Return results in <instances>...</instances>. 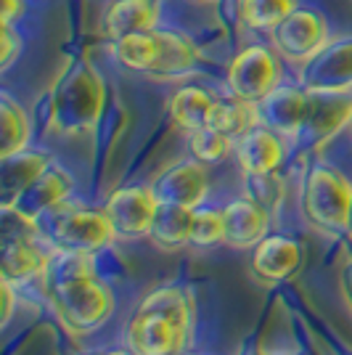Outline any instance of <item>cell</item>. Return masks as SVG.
I'll return each instance as SVG.
<instances>
[{
    "mask_svg": "<svg viewBox=\"0 0 352 355\" xmlns=\"http://www.w3.org/2000/svg\"><path fill=\"white\" fill-rule=\"evenodd\" d=\"M305 215L323 231H347L352 209V186L328 167H313L302 199Z\"/></svg>",
    "mask_w": 352,
    "mask_h": 355,
    "instance_id": "3957f363",
    "label": "cell"
},
{
    "mask_svg": "<svg viewBox=\"0 0 352 355\" xmlns=\"http://www.w3.org/2000/svg\"><path fill=\"white\" fill-rule=\"evenodd\" d=\"M114 228L106 218V212L74 209L64 212L53 223V241L59 250L74 252H98L114 241Z\"/></svg>",
    "mask_w": 352,
    "mask_h": 355,
    "instance_id": "8992f818",
    "label": "cell"
},
{
    "mask_svg": "<svg viewBox=\"0 0 352 355\" xmlns=\"http://www.w3.org/2000/svg\"><path fill=\"white\" fill-rule=\"evenodd\" d=\"M222 225H225V244L236 250L257 247L267 231V212L254 199H236L222 209Z\"/></svg>",
    "mask_w": 352,
    "mask_h": 355,
    "instance_id": "9c48e42d",
    "label": "cell"
},
{
    "mask_svg": "<svg viewBox=\"0 0 352 355\" xmlns=\"http://www.w3.org/2000/svg\"><path fill=\"white\" fill-rule=\"evenodd\" d=\"M267 119L276 130H283V133H294L299 130L305 122H308L310 114V104L305 101V96L294 93V90H279L270 101H267Z\"/></svg>",
    "mask_w": 352,
    "mask_h": 355,
    "instance_id": "ffe728a7",
    "label": "cell"
},
{
    "mask_svg": "<svg viewBox=\"0 0 352 355\" xmlns=\"http://www.w3.org/2000/svg\"><path fill=\"white\" fill-rule=\"evenodd\" d=\"M350 119H352V117H350Z\"/></svg>",
    "mask_w": 352,
    "mask_h": 355,
    "instance_id": "836d02e7",
    "label": "cell"
},
{
    "mask_svg": "<svg viewBox=\"0 0 352 355\" xmlns=\"http://www.w3.org/2000/svg\"><path fill=\"white\" fill-rule=\"evenodd\" d=\"M225 239V225H222V209H193L191 225V244L193 247H212Z\"/></svg>",
    "mask_w": 352,
    "mask_h": 355,
    "instance_id": "484cf974",
    "label": "cell"
},
{
    "mask_svg": "<svg viewBox=\"0 0 352 355\" xmlns=\"http://www.w3.org/2000/svg\"><path fill=\"white\" fill-rule=\"evenodd\" d=\"M157 40H159V56L154 64L157 74H183L196 64V51L186 37L175 32H157Z\"/></svg>",
    "mask_w": 352,
    "mask_h": 355,
    "instance_id": "44dd1931",
    "label": "cell"
},
{
    "mask_svg": "<svg viewBox=\"0 0 352 355\" xmlns=\"http://www.w3.org/2000/svg\"><path fill=\"white\" fill-rule=\"evenodd\" d=\"M191 225H193V209L180 207V205H157L154 220L148 239L161 247V250H180L191 244Z\"/></svg>",
    "mask_w": 352,
    "mask_h": 355,
    "instance_id": "9a60e30c",
    "label": "cell"
},
{
    "mask_svg": "<svg viewBox=\"0 0 352 355\" xmlns=\"http://www.w3.org/2000/svg\"><path fill=\"white\" fill-rule=\"evenodd\" d=\"M294 8V0H241L244 21L254 30H276Z\"/></svg>",
    "mask_w": 352,
    "mask_h": 355,
    "instance_id": "603a6c76",
    "label": "cell"
},
{
    "mask_svg": "<svg viewBox=\"0 0 352 355\" xmlns=\"http://www.w3.org/2000/svg\"><path fill=\"white\" fill-rule=\"evenodd\" d=\"M112 355H127V353H112ZM130 355H135V353H130Z\"/></svg>",
    "mask_w": 352,
    "mask_h": 355,
    "instance_id": "1f68e13d",
    "label": "cell"
},
{
    "mask_svg": "<svg viewBox=\"0 0 352 355\" xmlns=\"http://www.w3.org/2000/svg\"><path fill=\"white\" fill-rule=\"evenodd\" d=\"M0 125H3V157H11L24 151L27 141H30V122L27 114L21 112V106H16L8 96L0 98Z\"/></svg>",
    "mask_w": 352,
    "mask_h": 355,
    "instance_id": "7402d4cb",
    "label": "cell"
},
{
    "mask_svg": "<svg viewBox=\"0 0 352 355\" xmlns=\"http://www.w3.org/2000/svg\"><path fill=\"white\" fill-rule=\"evenodd\" d=\"M228 83L236 98L257 104L267 98L279 85V61L273 59L270 51L252 45L234 59L228 69Z\"/></svg>",
    "mask_w": 352,
    "mask_h": 355,
    "instance_id": "277c9868",
    "label": "cell"
},
{
    "mask_svg": "<svg viewBox=\"0 0 352 355\" xmlns=\"http://www.w3.org/2000/svg\"><path fill=\"white\" fill-rule=\"evenodd\" d=\"M215 101H218V98H212L206 90L188 85V88H180L175 96H173V101H170V114L175 119V125H180L183 130L193 133V130L209 125Z\"/></svg>",
    "mask_w": 352,
    "mask_h": 355,
    "instance_id": "e0dca14e",
    "label": "cell"
},
{
    "mask_svg": "<svg viewBox=\"0 0 352 355\" xmlns=\"http://www.w3.org/2000/svg\"><path fill=\"white\" fill-rule=\"evenodd\" d=\"M157 196L151 189H119L106 202V218L114 228V236L125 241L148 236L157 212Z\"/></svg>",
    "mask_w": 352,
    "mask_h": 355,
    "instance_id": "5b68a950",
    "label": "cell"
},
{
    "mask_svg": "<svg viewBox=\"0 0 352 355\" xmlns=\"http://www.w3.org/2000/svg\"><path fill=\"white\" fill-rule=\"evenodd\" d=\"M347 231H350V236H352V209H350V223H347Z\"/></svg>",
    "mask_w": 352,
    "mask_h": 355,
    "instance_id": "4dcf8cb0",
    "label": "cell"
},
{
    "mask_svg": "<svg viewBox=\"0 0 352 355\" xmlns=\"http://www.w3.org/2000/svg\"><path fill=\"white\" fill-rule=\"evenodd\" d=\"M45 276L51 279V284L69 282V279H80V276H93V252L56 250V254H51Z\"/></svg>",
    "mask_w": 352,
    "mask_h": 355,
    "instance_id": "cb8c5ba5",
    "label": "cell"
},
{
    "mask_svg": "<svg viewBox=\"0 0 352 355\" xmlns=\"http://www.w3.org/2000/svg\"><path fill=\"white\" fill-rule=\"evenodd\" d=\"M51 297L61 321L72 331H93L114 311L112 289L96 276H80L69 282L51 284Z\"/></svg>",
    "mask_w": 352,
    "mask_h": 355,
    "instance_id": "7a4b0ae2",
    "label": "cell"
},
{
    "mask_svg": "<svg viewBox=\"0 0 352 355\" xmlns=\"http://www.w3.org/2000/svg\"><path fill=\"white\" fill-rule=\"evenodd\" d=\"M234 146V138L231 135L220 133L218 128H199L191 133V151L199 162H220L228 157V151Z\"/></svg>",
    "mask_w": 352,
    "mask_h": 355,
    "instance_id": "d4e9b609",
    "label": "cell"
},
{
    "mask_svg": "<svg viewBox=\"0 0 352 355\" xmlns=\"http://www.w3.org/2000/svg\"><path fill=\"white\" fill-rule=\"evenodd\" d=\"M236 157L247 175H267L281 164L283 148L273 130L254 125L249 133L236 141Z\"/></svg>",
    "mask_w": 352,
    "mask_h": 355,
    "instance_id": "7c38bea8",
    "label": "cell"
},
{
    "mask_svg": "<svg viewBox=\"0 0 352 355\" xmlns=\"http://www.w3.org/2000/svg\"><path fill=\"white\" fill-rule=\"evenodd\" d=\"M48 170V157L40 151H19L3 157V209L16 207L19 196Z\"/></svg>",
    "mask_w": 352,
    "mask_h": 355,
    "instance_id": "5bb4252c",
    "label": "cell"
},
{
    "mask_svg": "<svg viewBox=\"0 0 352 355\" xmlns=\"http://www.w3.org/2000/svg\"><path fill=\"white\" fill-rule=\"evenodd\" d=\"M151 191L157 202L164 205H180V207L196 209L206 196V173L199 162H180L170 170H164Z\"/></svg>",
    "mask_w": 352,
    "mask_h": 355,
    "instance_id": "ba28073f",
    "label": "cell"
},
{
    "mask_svg": "<svg viewBox=\"0 0 352 355\" xmlns=\"http://www.w3.org/2000/svg\"><path fill=\"white\" fill-rule=\"evenodd\" d=\"M244 355H257V353H244Z\"/></svg>",
    "mask_w": 352,
    "mask_h": 355,
    "instance_id": "d6a6232c",
    "label": "cell"
},
{
    "mask_svg": "<svg viewBox=\"0 0 352 355\" xmlns=\"http://www.w3.org/2000/svg\"><path fill=\"white\" fill-rule=\"evenodd\" d=\"M11 286L14 284L3 279V324H8L11 321V313H14V289Z\"/></svg>",
    "mask_w": 352,
    "mask_h": 355,
    "instance_id": "83f0119b",
    "label": "cell"
},
{
    "mask_svg": "<svg viewBox=\"0 0 352 355\" xmlns=\"http://www.w3.org/2000/svg\"><path fill=\"white\" fill-rule=\"evenodd\" d=\"M191 329V308L175 286L157 289L141 302L127 324L125 340L135 355H177L186 347Z\"/></svg>",
    "mask_w": 352,
    "mask_h": 355,
    "instance_id": "6da1fadb",
    "label": "cell"
},
{
    "mask_svg": "<svg viewBox=\"0 0 352 355\" xmlns=\"http://www.w3.org/2000/svg\"><path fill=\"white\" fill-rule=\"evenodd\" d=\"M344 297H347V302L352 305V263L344 270Z\"/></svg>",
    "mask_w": 352,
    "mask_h": 355,
    "instance_id": "f546056e",
    "label": "cell"
},
{
    "mask_svg": "<svg viewBox=\"0 0 352 355\" xmlns=\"http://www.w3.org/2000/svg\"><path fill=\"white\" fill-rule=\"evenodd\" d=\"M21 11H24V3L21 0H3V21L6 24H11Z\"/></svg>",
    "mask_w": 352,
    "mask_h": 355,
    "instance_id": "f1b7e54d",
    "label": "cell"
},
{
    "mask_svg": "<svg viewBox=\"0 0 352 355\" xmlns=\"http://www.w3.org/2000/svg\"><path fill=\"white\" fill-rule=\"evenodd\" d=\"M0 48H3V53H0V61H3V67H11V61H14L16 51L21 48V43H19V37H16V32L11 30V24H6V21H3V35H0Z\"/></svg>",
    "mask_w": 352,
    "mask_h": 355,
    "instance_id": "4316f807",
    "label": "cell"
},
{
    "mask_svg": "<svg viewBox=\"0 0 352 355\" xmlns=\"http://www.w3.org/2000/svg\"><path fill=\"white\" fill-rule=\"evenodd\" d=\"M159 8L154 0H117L106 11V32L117 40L130 32H151L157 24Z\"/></svg>",
    "mask_w": 352,
    "mask_h": 355,
    "instance_id": "2e32d148",
    "label": "cell"
},
{
    "mask_svg": "<svg viewBox=\"0 0 352 355\" xmlns=\"http://www.w3.org/2000/svg\"><path fill=\"white\" fill-rule=\"evenodd\" d=\"M302 266V250L289 236H265L254 250V273L263 282H289Z\"/></svg>",
    "mask_w": 352,
    "mask_h": 355,
    "instance_id": "30bf717a",
    "label": "cell"
},
{
    "mask_svg": "<svg viewBox=\"0 0 352 355\" xmlns=\"http://www.w3.org/2000/svg\"><path fill=\"white\" fill-rule=\"evenodd\" d=\"M114 56L119 64L138 72H154V64L159 56V40L157 32H130L114 40Z\"/></svg>",
    "mask_w": 352,
    "mask_h": 355,
    "instance_id": "ac0fdd59",
    "label": "cell"
},
{
    "mask_svg": "<svg viewBox=\"0 0 352 355\" xmlns=\"http://www.w3.org/2000/svg\"><path fill=\"white\" fill-rule=\"evenodd\" d=\"M273 43L279 53L289 61H305L318 53L326 43V21L315 11L294 8L292 14L273 30Z\"/></svg>",
    "mask_w": 352,
    "mask_h": 355,
    "instance_id": "52a82bcc",
    "label": "cell"
},
{
    "mask_svg": "<svg viewBox=\"0 0 352 355\" xmlns=\"http://www.w3.org/2000/svg\"><path fill=\"white\" fill-rule=\"evenodd\" d=\"M69 191H72V178H69V173H64L59 167H48L43 175L37 178L30 189L19 196L16 209L24 212L32 220H37L43 212L59 207L61 202L69 196Z\"/></svg>",
    "mask_w": 352,
    "mask_h": 355,
    "instance_id": "4fadbf2b",
    "label": "cell"
},
{
    "mask_svg": "<svg viewBox=\"0 0 352 355\" xmlns=\"http://www.w3.org/2000/svg\"><path fill=\"white\" fill-rule=\"evenodd\" d=\"M51 254L37 244L35 236L3 239V279L6 282H30L48 270Z\"/></svg>",
    "mask_w": 352,
    "mask_h": 355,
    "instance_id": "8fae6325",
    "label": "cell"
},
{
    "mask_svg": "<svg viewBox=\"0 0 352 355\" xmlns=\"http://www.w3.org/2000/svg\"><path fill=\"white\" fill-rule=\"evenodd\" d=\"M254 125H257V109H254L252 101H241L236 96L234 101H215L209 128H218L220 133L238 141L244 133H249Z\"/></svg>",
    "mask_w": 352,
    "mask_h": 355,
    "instance_id": "d6986e66",
    "label": "cell"
}]
</instances>
